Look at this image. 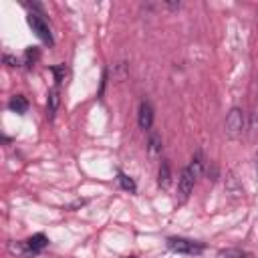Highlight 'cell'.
Instances as JSON below:
<instances>
[{"mask_svg": "<svg viewBox=\"0 0 258 258\" xmlns=\"http://www.w3.org/2000/svg\"><path fill=\"white\" fill-rule=\"evenodd\" d=\"M8 109L14 111V113H18V115L26 113V111H28V101H26V97H24V95H14V97L8 101Z\"/></svg>", "mask_w": 258, "mask_h": 258, "instance_id": "8", "label": "cell"}, {"mask_svg": "<svg viewBox=\"0 0 258 258\" xmlns=\"http://www.w3.org/2000/svg\"><path fill=\"white\" fill-rule=\"evenodd\" d=\"M137 121H139L141 129H151V125H153V107L149 105V101H141L139 103Z\"/></svg>", "mask_w": 258, "mask_h": 258, "instance_id": "5", "label": "cell"}, {"mask_svg": "<svg viewBox=\"0 0 258 258\" xmlns=\"http://www.w3.org/2000/svg\"><path fill=\"white\" fill-rule=\"evenodd\" d=\"M58 103H60V89L58 85H54L50 91H48V101H46V111H48V117L52 119L56 109H58Z\"/></svg>", "mask_w": 258, "mask_h": 258, "instance_id": "7", "label": "cell"}, {"mask_svg": "<svg viewBox=\"0 0 258 258\" xmlns=\"http://www.w3.org/2000/svg\"><path fill=\"white\" fill-rule=\"evenodd\" d=\"M28 24H30L32 32H34L42 42H46V44H52V42H54V40H52V34H50V28H48L46 20H44L40 14L30 12V14H28Z\"/></svg>", "mask_w": 258, "mask_h": 258, "instance_id": "2", "label": "cell"}, {"mask_svg": "<svg viewBox=\"0 0 258 258\" xmlns=\"http://www.w3.org/2000/svg\"><path fill=\"white\" fill-rule=\"evenodd\" d=\"M218 258H248L242 250H234V248H230V250H222L220 254H218Z\"/></svg>", "mask_w": 258, "mask_h": 258, "instance_id": "14", "label": "cell"}, {"mask_svg": "<svg viewBox=\"0 0 258 258\" xmlns=\"http://www.w3.org/2000/svg\"><path fill=\"white\" fill-rule=\"evenodd\" d=\"M194 183H196V173L187 165L181 169L179 179H177V200L179 202H185L189 198V194L194 191Z\"/></svg>", "mask_w": 258, "mask_h": 258, "instance_id": "3", "label": "cell"}, {"mask_svg": "<svg viewBox=\"0 0 258 258\" xmlns=\"http://www.w3.org/2000/svg\"><path fill=\"white\" fill-rule=\"evenodd\" d=\"M149 149H151V153L161 151V135L155 133V131L149 133Z\"/></svg>", "mask_w": 258, "mask_h": 258, "instance_id": "13", "label": "cell"}, {"mask_svg": "<svg viewBox=\"0 0 258 258\" xmlns=\"http://www.w3.org/2000/svg\"><path fill=\"white\" fill-rule=\"evenodd\" d=\"M242 129H244V113H242V109L234 107L226 117V133L230 137H238L242 133Z\"/></svg>", "mask_w": 258, "mask_h": 258, "instance_id": "4", "label": "cell"}, {"mask_svg": "<svg viewBox=\"0 0 258 258\" xmlns=\"http://www.w3.org/2000/svg\"><path fill=\"white\" fill-rule=\"evenodd\" d=\"M169 181H171L169 163H167V161H161V165H159V179H157V183H159L161 187H167V185H169Z\"/></svg>", "mask_w": 258, "mask_h": 258, "instance_id": "9", "label": "cell"}, {"mask_svg": "<svg viewBox=\"0 0 258 258\" xmlns=\"http://www.w3.org/2000/svg\"><path fill=\"white\" fill-rule=\"evenodd\" d=\"M129 258H139V256H129Z\"/></svg>", "mask_w": 258, "mask_h": 258, "instance_id": "18", "label": "cell"}, {"mask_svg": "<svg viewBox=\"0 0 258 258\" xmlns=\"http://www.w3.org/2000/svg\"><path fill=\"white\" fill-rule=\"evenodd\" d=\"M24 244L28 246L30 254H36V252H42V250L48 246V238H46L44 234H34V236H30Z\"/></svg>", "mask_w": 258, "mask_h": 258, "instance_id": "6", "label": "cell"}, {"mask_svg": "<svg viewBox=\"0 0 258 258\" xmlns=\"http://www.w3.org/2000/svg\"><path fill=\"white\" fill-rule=\"evenodd\" d=\"M117 179H119V185L123 187V189H127V191H137V185H135V181H133V177H129V175H125L123 171H119V175H117Z\"/></svg>", "mask_w": 258, "mask_h": 258, "instance_id": "10", "label": "cell"}, {"mask_svg": "<svg viewBox=\"0 0 258 258\" xmlns=\"http://www.w3.org/2000/svg\"><path fill=\"white\" fill-rule=\"evenodd\" d=\"M52 73H54L56 85H60V83L64 81V77H67V67H64V64H56V67H52Z\"/></svg>", "mask_w": 258, "mask_h": 258, "instance_id": "15", "label": "cell"}, {"mask_svg": "<svg viewBox=\"0 0 258 258\" xmlns=\"http://www.w3.org/2000/svg\"><path fill=\"white\" fill-rule=\"evenodd\" d=\"M167 248L171 252H177V254H187V256H198L204 252V244L202 242H194V240H187V238H167Z\"/></svg>", "mask_w": 258, "mask_h": 258, "instance_id": "1", "label": "cell"}, {"mask_svg": "<svg viewBox=\"0 0 258 258\" xmlns=\"http://www.w3.org/2000/svg\"><path fill=\"white\" fill-rule=\"evenodd\" d=\"M4 62H6L8 67H18V58H14V56H10V54L4 56Z\"/></svg>", "mask_w": 258, "mask_h": 258, "instance_id": "16", "label": "cell"}, {"mask_svg": "<svg viewBox=\"0 0 258 258\" xmlns=\"http://www.w3.org/2000/svg\"><path fill=\"white\" fill-rule=\"evenodd\" d=\"M256 179H258V163H256Z\"/></svg>", "mask_w": 258, "mask_h": 258, "instance_id": "17", "label": "cell"}, {"mask_svg": "<svg viewBox=\"0 0 258 258\" xmlns=\"http://www.w3.org/2000/svg\"><path fill=\"white\" fill-rule=\"evenodd\" d=\"M38 56H40V52H38L36 46L26 48V52H24V64H26V67H32V64L38 60Z\"/></svg>", "mask_w": 258, "mask_h": 258, "instance_id": "12", "label": "cell"}, {"mask_svg": "<svg viewBox=\"0 0 258 258\" xmlns=\"http://www.w3.org/2000/svg\"><path fill=\"white\" fill-rule=\"evenodd\" d=\"M189 169H191V171L196 173V177H198V175H200V173L204 171V157H202V153H200V151H198V153H196V155L191 157Z\"/></svg>", "mask_w": 258, "mask_h": 258, "instance_id": "11", "label": "cell"}]
</instances>
